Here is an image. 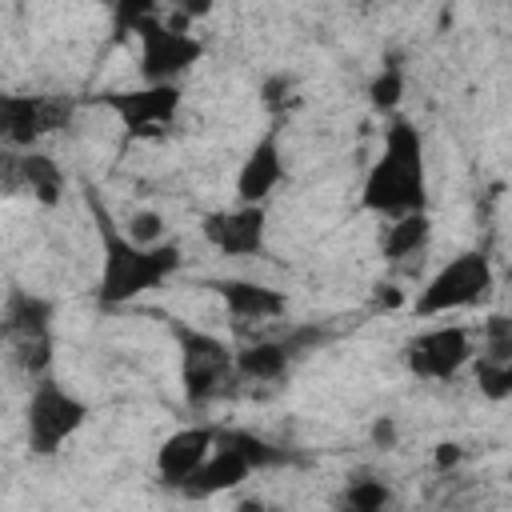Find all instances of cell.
Segmentation results:
<instances>
[{"label": "cell", "instance_id": "cell-1", "mask_svg": "<svg viewBox=\"0 0 512 512\" xmlns=\"http://www.w3.org/2000/svg\"><path fill=\"white\" fill-rule=\"evenodd\" d=\"M80 192H84V208H88L96 236H100V280H96V304L100 308H120V304L144 296L148 288L164 284L184 264V252L172 240L152 244V248L132 244L124 236L120 220L108 212V204L96 196V188L88 180L80 184Z\"/></svg>", "mask_w": 512, "mask_h": 512}, {"label": "cell", "instance_id": "cell-2", "mask_svg": "<svg viewBox=\"0 0 512 512\" xmlns=\"http://www.w3.org/2000/svg\"><path fill=\"white\" fill-rule=\"evenodd\" d=\"M360 208L400 220L408 212H428V164H424V136L412 120L396 116L384 136V152L372 160Z\"/></svg>", "mask_w": 512, "mask_h": 512}, {"label": "cell", "instance_id": "cell-3", "mask_svg": "<svg viewBox=\"0 0 512 512\" xmlns=\"http://www.w3.org/2000/svg\"><path fill=\"white\" fill-rule=\"evenodd\" d=\"M52 320H56V308L48 296L28 288H8L0 304V344L32 384L52 372V352H56Z\"/></svg>", "mask_w": 512, "mask_h": 512}, {"label": "cell", "instance_id": "cell-4", "mask_svg": "<svg viewBox=\"0 0 512 512\" xmlns=\"http://www.w3.org/2000/svg\"><path fill=\"white\" fill-rule=\"evenodd\" d=\"M172 336H176V348H180V392H184L188 408H208L212 400L232 392L236 352L220 336H212L204 328H192L176 316H172Z\"/></svg>", "mask_w": 512, "mask_h": 512}, {"label": "cell", "instance_id": "cell-5", "mask_svg": "<svg viewBox=\"0 0 512 512\" xmlns=\"http://www.w3.org/2000/svg\"><path fill=\"white\" fill-rule=\"evenodd\" d=\"M88 424V404L56 384L52 376L36 380L24 404V444L32 456H56Z\"/></svg>", "mask_w": 512, "mask_h": 512}, {"label": "cell", "instance_id": "cell-6", "mask_svg": "<svg viewBox=\"0 0 512 512\" xmlns=\"http://www.w3.org/2000/svg\"><path fill=\"white\" fill-rule=\"evenodd\" d=\"M184 16L188 12L164 20V12L152 8L136 24V36H140V76H144V84H176L192 64H200L204 44L188 32Z\"/></svg>", "mask_w": 512, "mask_h": 512}, {"label": "cell", "instance_id": "cell-7", "mask_svg": "<svg viewBox=\"0 0 512 512\" xmlns=\"http://www.w3.org/2000/svg\"><path fill=\"white\" fill-rule=\"evenodd\" d=\"M492 284H496V272H492L488 256L484 252H460L420 288V296L412 300V312L420 320H432V316L472 308L492 292Z\"/></svg>", "mask_w": 512, "mask_h": 512}, {"label": "cell", "instance_id": "cell-8", "mask_svg": "<svg viewBox=\"0 0 512 512\" xmlns=\"http://www.w3.org/2000/svg\"><path fill=\"white\" fill-rule=\"evenodd\" d=\"M72 96H32V92H4L0 88V148L32 152L36 140L64 132L76 116Z\"/></svg>", "mask_w": 512, "mask_h": 512}, {"label": "cell", "instance_id": "cell-9", "mask_svg": "<svg viewBox=\"0 0 512 512\" xmlns=\"http://www.w3.org/2000/svg\"><path fill=\"white\" fill-rule=\"evenodd\" d=\"M404 364L420 380H456L460 368L472 360V332L464 324H436L404 340Z\"/></svg>", "mask_w": 512, "mask_h": 512}, {"label": "cell", "instance_id": "cell-10", "mask_svg": "<svg viewBox=\"0 0 512 512\" xmlns=\"http://www.w3.org/2000/svg\"><path fill=\"white\" fill-rule=\"evenodd\" d=\"M88 104H100L120 116L128 136L136 132H160L180 112V84H140V88H108L88 96Z\"/></svg>", "mask_w": 512, "mask_h": 512}, {"label": "cell", "instance_id": "cell-11", "mask_svg": "<svg viewBox=\"0 0 512 512\" xmlns=\"http://www.w3.org/2000/svg\"><path fill=\"white\" fill-rule=\"evenodd\" d=\"M200 236L224 256H260L268 240V212L264 204H236V208L204 212Z\"/></svg>", "mask_w": 512, "mask_h": 512}, {"label": "cell", "instance_id": "cell-12", "mask_svg": "<svg viewBox=\"0 0 512 512\" xmlns=\"http://www.w3.org/2000/svg\"><path fill=\"white\" fill-rule=\"evenodd\" d=\"M0 196H32L52 208L64 196V172L48 152L0 148Z\"/></svg>", "mask_w": 512, "mask_h": 512}, {"label": "cell", "instance_id": "cell-13", "mask_svg": "<svg viewBox=\"0 0 512 512\" xmlns=\"http://www.w3.org/2000/svg\"><path fill=\"white\" fill-rule=\"evenodd\" d=\"M284 180V148H280V128H268L252 148L248 156L240 160V172H236V200L240 204H264L276 184Z\"/></svg>", "mask_w": 512, "mask_h": 512}, {"label": "cell", "instance_id": "cell-14", "mask_svg": "<svg viewBox=\"0 0 512 512\" xmlns=\"http://www.w3.org/2000/svg\"><path fill=\"white\" fill-rule=\"evenodd\" d=\"M212 444H216V428H208V424H192V428L172 432L156 448V476H160V484L184 488L192 480V472L208 460Z\"/></svg>", "mask_w": 512, "mask_h": 512}, {"label": "cell", "instance_id": "cell-15", "mask_svg": "<svg viewBox=\"0 0 512 512\" xmlns=\"http://www.w3.org/2000/svg\"><path fill=\"white\" fill-rule=\"evenodd\" d=\"M252 472H256V468L248 464V456H244V452H240L224 432H216V444H212L208 460L192 472V480H188L180 492H184V496H192V500H208V496H220V492L240 488Z\"/></svg>", "mask_w": 512, "mask_h": 512}, {"label": "cell", "instance_id": "cell-16", "mask_svg": "<svg viewBox=\"0 0 512 512\" xmlns=\"http://www.w3.org/2000/svg\"><path fill=\"white\" fill-rule=\"evenodd\" d=\"M220 300H224V308L236 316V320H276V316H284L288 312V296L280 292V288H268V284H256V280H236V276H224V280H212L208 284Z\"/></svg>", "mask_w": 512, "mask_h": 512}, {"label": "cell", "instance_id": "cell-17", "mask_svg": "<svg viewBox=\"0 0 512 512\" xmlns=\"http://www.w3.org/2000/svg\"><path fill=\"white\" fill-rule=\"evenodd\" d=\"M296 364V356L288 352L284 340H256L248 348L236 352V380H252V384H276L288 376V368Z\"/></svg>", "mask_w": 512, "mask_h": 512}, {"label": "cell", "instance_id": "cell-18", "mask_svg": "<svg viewBox=\"0 0 512 512\" xmlns=\"http://www.w3.org/2000/svg\"><path fill=\"white\" fill-rule=\"evenodd\" d=\"M432 240V216L428 212H408L400 220L388 224L380 248H384V260H408V256H420Z\"/></svg>", "mask_w": 512, "mask_h": 512}, {"label": "cell", "instance_id": "cell-19", "mask_svg": "<svg viewBox=\"0 0 512 512\" xmlns=\"http://www.w3.org/2000/svg\"><path fill=\"white\" fill-rule=\"evenodd\" d=\"M392 488L380 476H352L336 500V512H388Z\"/></svg>", "mask_w": 512, "mask_h": 512}, {"label": "cell", "instance_id": "cell-20", "mask_svg": "<svg viewBox=\"0 0 512 512\" xmlns=\"http://www.w3.org/2000/svg\"><path fill=\"white\" fill-rule=\"evenodd\" d=\"M244 456H248V464L256 468V472H264V468H280V464H288L292 460V452L288 448H276V444H268L264 436H256V432H240V428H228L224 432Z\"/></svg>", "mask_w": 512, "mask_h": 512}, {"label": "cell", "instance_id": "cell-21", "mask_svg": "<svg viewBox=\"0 0 512 512\" xmlns=\"http://www.w3.org/2000/svg\"><path fill=\"white\" fill-rule=\"evenodd\" d=\"M480 360L512 364V320L504 312H492L480 328Z\"/></svg>", "mask_w": 512, "mask_h": 512}, {"label": "cell", "instance_id": "cell-22", "mask_svg": "<svg viewBox=\"0 0 512 512\" xmlns=\"http://www.w3.org/2000/svg\"><path fill=\"white\" fill-rule=\"evenodd\" d=\"M400 96H404V68H400V60L392 56V60H384V68H380L376 80L368 84V100H372L376 112H392V108L400 104Z\"/></svg>", "mask_w": 512, "mask_h": 512}, {"label": "cell", "instance_id": "cell-23", "mask_svg": "<svg viewBox=\"0 0 512 512\" xmlns=\"http://www.w3.org/2000/svg\"><path fill=\"white\" fill-rule=\"evenodd\" d=\"M476 384L488 400H508L512 392V364H496V360H476Z\"/></svg>", "mask_w": 512, "mask_h": 512}, {"label": "cell", "instance_id": "cell-24", "mask_svg": "<svg viewBox=\"0 0 512 512\" xmlns=\"http://www.w3.org/2000/svg\"><path fill=\"white\" fill-rule=\"evenodd\" d=\"M124 236H128L132 244H140V248L164 244V216H160V212H136V216H128Z\"/></svg>", "mask_w": 512, "mask_h": 512}, {"label": "cell", "instance_id": "cell-25", "mask_svg": "<svg viewBox=\"0 0 512 512\" xmlns=\"http://www.w3.org/2000/svg\"><path fill=\"white\" fill-rule=\"evenodd\" d=\"M292 92H296V80H292L288 72H276V76H268V80L260 84V104L280 116V112L292 104Z\"/></svg>", "mask_w": 512, "mask_h": 512}, {"label": "cell", "instance_id": "cell-26", "mask_svg": "<svg viewBox=\"0 0 512 512\" xmlns=\"http://www.w3.org/2000/svg\"><path fill=\"white\" fill-rule=\"evenodd\" d=\"M396 440H400L396 420H392V416H380V420L372 424V444H376V448H396Z\"/></svg>", "mask_w": 512, "mask_h": 512}, {"label": "cell", "instance_id": "cell-27", "mask_svg": "<svg viewBox=\"0 0 512 512\" xmlns=\"http://www.w3.org/2000/svg\"><path fill=\"white\" fill-rule=\"evenodd\" d=\"M460 460V444H440L436 448V468H452Z\"/></svg>", "mask_w": 512, "mask_h": 512}, {"label": "cell", "instance_id": "cell-28", "mask_svg": "<svg viewBox=\"0 0 512 512\" xmlns=\"http://www.w3.org/2000/svg\"><path fill=\"white\" fill-rule=\"evenodd\" d=\"M264 512H268V508H264Z\"/></svg>", "mask_w": 512, "mask_h": 512}]
</instances>
